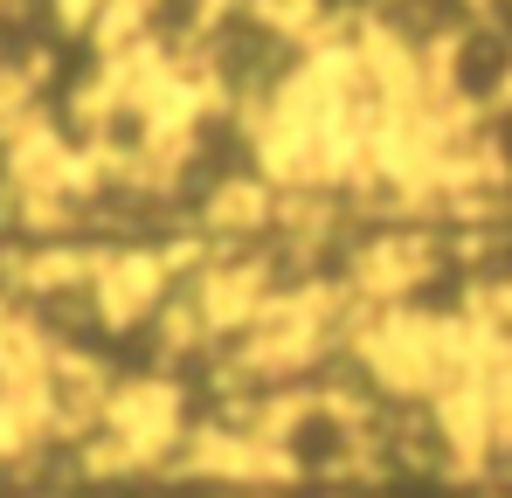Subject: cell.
I'll return each mask as SVG.
<instances>
[{
    "instance_id": "7a4b0ae2",
    "label": "cell",
    "mask_w": 512,
    "mask_h": 498,
    "mask_svg": "<svg viewBox=\"0 0 512 498\" xmlns=\"http://www.w3.org/2000/svg\"><path fill=\"white\" fill-rule=\"evenodd\" d=\"M429 90H436V104H443L450 118H464V125L512 111V35L492 28L485 14L464 21V28L443 42V56H436V70H429Z\"/></svg>"
},
{
    "instance_id": "6da1fadb",
    "label": "cell",
    "mask_w": 512,
    "mask_h": 498,
    "mask_svg": "<svg viewBox=\"0 0 512 498\" xmlns=\"http://www.w3.org/2000/svg\"><path fill=\"white\" fill-rule=\"evenodd\" d=\"M367 471H374V429H367V409L360 402L326 395V388H298V395H284L270 409L263 478H277L291 492L340 498Z\"/></svg>"
}]
</instances>
